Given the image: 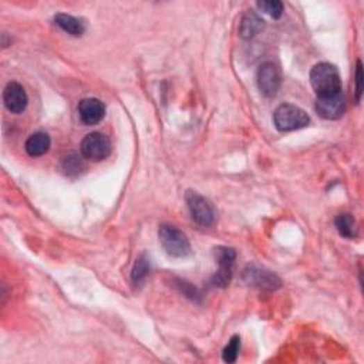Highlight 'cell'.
Instances as JSON below:
<instances>
[{
  "instance_id": "7c38bea8",
  "label": "cell",
  "mask_w": 364,
  "mask_h": 364,
  "mask_svg": "<svg viewBox=\"0 0 364 364\" xmlns=\"http://www.w3.org/2000/svg\"><path fill=\"white\" fill-rule=\"evenodd\" d=\"M51 141L46 133H35L26 141V153L30 157H42L50 149Z\"/></svg>"
},
{
  "instance_id": "52a82bcc",
  "label": "cell",
  "mask_w": 364,
  "mask_h": 364,
  "mask_svg": "<svg viewBox=\"0 0 364 364\" xmlns=\"http://www.w3.org/2000/svg\"><path fill=\"white\" fill-rule=\"evenodd\" d=\"M215 255H217L220 269L215 273V276L212 278V283H214V286L226 288L232 279L236 252L231 248H218L215 249Z\"/></svg>"
},
{
  "instance_id": "7a4b0ae2",
  "label": "cell",
  "mask_w": 364,
  "mask_h": 364,
  "mask_svg": "<svg viewBox=\"0 0 364 364\" xmlns=\"http://www.w3.org/2000/svg\"><path fill=\"white\" fill-rule=\"evenodd\" d=\"M273 123L281 133L305 129L311 124V117L305 110L293 104H282L273 114Z\"/></svg>"
},
{
  "instance_id": "d6986e66",
  "label": "cell",
  "mask_w": 364,
  "mask_h": 364,
  "mask_svg": "<svg viewBox=\"0 0 364 364\" xmlns=\"http://www.w3.org/2000/svg\"><path fill=\"white\" fill-rule=\"evenodd\" d=\"M363 94V72H361V62L358 60L356 67V100L357 103L361 100Z\"/></svg>"
},
{
  "instance_id": "ac0fdd59",
  "label": "cell",
  "mask_w": 364,
  "mask_h": 364,
  "mask_svg": "<svg viewBox=\"0 0 364 364\" xmlns=\"http://www.w3.org/2000/svg\"><path fill=\"white\" fill-rule=\"evenodd\" d=\"M240 349V338L238 335L232 336L228 346L224 349L222 358L225 363H235L238 358V353Z\"/></svg>"
},
{
  "instance_id": "4fadbf2b",
  "label": "cell",
  "mask_w": 364,
  "mask_h": 364,
  "mask_svg": "<svg viewBox=\"0 0 364 364\" xmlns=\"http://www.w3.org/2000/svg\"><path fill=\"white\" fill-rule=\"evenodd\" d=\"M263 20L254 12H248L240 20L239 33L244 39H251L256 36L263 28Z\"/></svg>"
},
{
  "instance_id": "2e32d148",
  "label": "cell",
  "mask_w": 364,
  "mask_h": 364,
  "mask_svg": "<svg viewBox=\"0 0 364 364\" xmlns=\"http://www.w3.org/2000/svg\"><path fill=\"white\" fill-rule=\"evenodd\" d=\"M335 225L339 231V233L347 239H351L357 235V228H356V221L350 214H342L336 218Z\"/></svg>"
},
{
  "instance_id": "44dd1931",
  "label": "cell",
  "mask_w": 364,
  "mask_h": 364,
  "mask_svg": "<svg viewBox=\"0 0 364 364\" xmlns=\"http://www.w3.org/2000/svg\"><path fill=\"white\" fill-rule=\"evenodd\" d=\"M179 285H181V286H179L181 290L184 292V295H187V297H190V299H192V300L199 299V292H198L197 288L190 286V283H185V282H181Z\"/></svg>"
},
{
  "instance_id": "8fae6325",
  "label": "cell",
  "mask_w": 364,
  "mask_h": 364,
  "mask_svg": "<svg viewBox=\"0 0 364 364\" xmlns=\"http://www.w3.org/2000/svg\"><path fill=\"white\" fill-rule=\"evenodd\" d=\"M78 115L85 126H96L106 115V106L99 99H84L78 104Z\"/></svg>"
},
{
  "instance_id": "6da1fadb",
  "label": "cell",
  "mask_w": 364,
  "mask_h": 364,
  "mask_svg": "<svg viewBox=\"0 0 364 364\" xmlns=\"http://www.w3.org/2000/svg\"><path fill=\"white\" fill-rule=\"evenodd\" d=\"M311 83L317 97L342 93V78L336 66L319 63L311 72Z\"/></svg>"
},
{
  "instance_id": "5bb4252c",
  "label": "cell",
  "mask_w": 364,
  "mask_h": 364,
  "mask_svg": "<svg viewBox=\"0 0 364 364\" xmlns=\"http://www.w3.org/2000/svg\"><path fill=\"white\" fill-rule=\"evenodd\" d=\"M54 22L60 28H63L66 33H69L72 36H81L84 33V30H85L83 22H80L74 16H70V15H66V13L56 15Z\"/></svg>"
},
{
  "instance_id": "8992f818",
  "label": "cell",
  "mask_w": 364,
  "mask_h": 364,
  "mask_svg": "<svg viewBox=\"0 0 364 364\" xmlns=\"http://www.w3.org/2000/svg\"><path fill=\"white\" fill-rule=\"evenodd\" d=\"M244 281L254 288L263 289V290H275L281 288L282 281L275 275V273L266 270L258 265H249L244 270Z\"/></svg>"
},
{
  "instance_id": "ffe728a7",
  "label": "cell",
  "mask_w": 364,
  "mask_h": 364,
  "mask_svg": "<svg viewBox=\"0 0 364 364\" xmlns=\"http://www.w3.org/2000/svg\"><path fill=\"white\" fill-rule=\"evenodd\" d=\"M81 168H83V164H81L78 157L72 156V157L65 160V169L67 172H78Z\"/></svg>"
},
{
  "instance_id": "30bf717a",
  "label": "cell",
  "mask_w": 364,
  "mask_h": 364,
  "mask_svg": "<svg viewBox=\"0 0 364 364\" xmlns=\"http://www.w3.org/2000/svg\"><path fill=\"white\" fill-rule=\"evenodd\" d=\"M3 101L6 108L13 114H20L26 110L28 99L22 84L16 81L8 83L3 90Z\"/></svg>"
},
{
  "instance_id": "e0dca14e",
  "label": "cell",
  "mask_w": 364,
  "mask_h": 364,
  "mask_svg": "<svg viewBox=\"0 0 364 364\" xmlns=\"http://www.w3.org/2000/svg\"><path fill=\"white\" fill-rule=\"evenodd\" d=\"M258 8L267 13L273 19H279L283 15V3L279 0H269V2H259Z\"/></svg>"
},
{
  "instance_id": "5b68a950",
  "label": "cell",
  "mask_w": 364,
  "mask_h": 364,
  "mask_svg": "<svg viewBox=\"0 0 364 364\" xmlns=\"http://www.w3.org/2000/svg\"><path fill=\"white\" fill-rule=\"evenodd\" d=\"M185 201L188 205V209L191 212L192 220L204 228L212 226L215 222V210L212 208L208 199L201 197L197 192L188 191L185 195Z\"/></svg>"
},
{
  "instance_id": "3957f363",
  "label": "cell",
  "mask_w": 364,
  "mask_h": 364,
  "mask_svg": "<svg viewBox=\"0 0 364 364\" xmlns=\"http://www.w3.org/2000/svg\"><path fill=\"white\" fill-rule=\"evenodd\" d=\"M158 238L165 252L174 258H185L191 254V244L187 235L172 225H161Z\"/></svg>"
},
{
  "instance_id": "ba28073f",
  "label": "cell",
  "mask_w": 364,
  "mask_h": 364,
  "mask_svg": "<svg viewBox=\"0 0 364 364\" xmlns=\"http://www.w3.org/2000/svg\"><path fill=\"white\" fill-rule=\"evenodd\" d=\"M258 87L265 97H275L281 88V74L273 63H263L258 70Z\"/></svg>"
},
{
  "instance_id": "277c9868",
  "label": "cell",
  "mask_w": 364,
  "mask_h": 364,
  "mask_svg": "<svg viewBox=\"0 0 364 364\" xmlns=\"http://www.w3.org/2000/svg\"><path fill=\"white\" fill-rule=\"evenodd\" d=\"M81 156L88 161H103L111 154V142L101 133H91L81 141Z\"/></svg>"
},
{
  "instance_id": "9a60e30c",
  "label": "cell",
  "mask_w": 364,
  "mask_h": 364,
  "mask_svg": "<svg viewBox=\"0 0 364 364\" xmlns=\"http://www.w3.org/2000/svg\"><path fill=\"white\" fill-rule=\"evenodd\" d=\"M148 273H149V258L145 254H142L137 258V260L133 266V270H131L133 285L140 286L147 279Z\"/></svg>"
},
{
  "instance_id": "9c48e42d",
  "label": "cell",
  "mask_w": 364,
  "mask_h": 364,
  "mask_svg": "<svg viewBox=\"0 0 364 364\" xmlns=\"http://www.w3.org/2000/svg\"><path fill=\"white\" fill-rule=\"evenodd\" d=\"M316 111L324 119H338L346 111V99L343 93L317 97Z\"/></svg>"
}]
</instances>
